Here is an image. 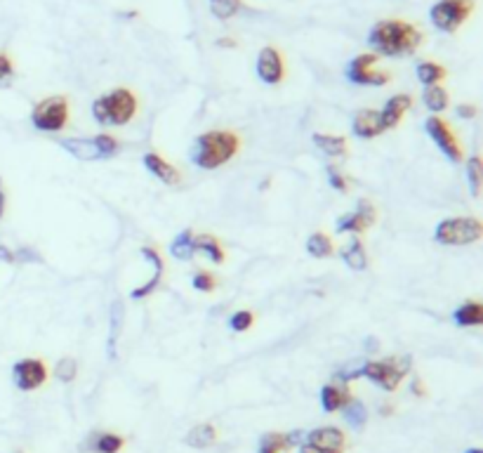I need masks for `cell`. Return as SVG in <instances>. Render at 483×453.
<instances>
[{
	"mask_svg": "<svg viewBox=\"0 0 483 453\" xmlns=\"http://www.w3.org/2000/svg\"><path fill=\"white\" fill-rule=\"evenodd\" d=\"M15 262H43V258L31 248H19L15 250Z\"/></svg>",
	"mask_w": 483,
	"mask_h": 453,
	"instance_id": "cell-40",
	"label": "cell"
},
{
	"mask_svg": "<svg viewBox=\"0 0 483 453\" xmlns=\"http://www.w3.org/2000/svg\"><path fill=\"white\" fill-rule=\"evenodd\" d=\"M139 253H142V258H144L149 265L153 267V277L149 279L146 283L137 286L133 293H130V300H144V297L153 295L158 290L160 281H163V277H165V260H163V255H160V250L156 246H142Z\"/></svg>",
	"mask_w": 483,
	"mask_h": 453,
	"instance_id": "cell-15",
	"label": "cell"
},
{
	"mask_svg": "<svg viewBox=\"0 0 483 453\" xmlns=\"http://www.w3.org/2000/svg\"><path fill=\"white\" fill-rule=\"evenodd\" d=\"M425 43V33L413 22L405 19H380L368 31V45L375 55L382 57H405L420 50Z\"/></svg>",
	"mask_w": 483,
	"mask_h": 453,
	"instance_id": "cell-1",
	"label": "cell"
},
{
	"mask_svg": "<svg viewBox=\"0 0 483 453\" xmlns=\"http://www.w3.org/2000/svg\"><path fill=\"white\" fill-rule=\"evenodd\" d=\"M410 392H413L415 397H427V387H425V383H422L420 378H413L410 380Z\"/></svg>",
	"mask_w": 483,
	"mask_h": 453,
	"instance_id": "cell-41",
	"label": "cell"
},
{
	"mask_svg": "<svg viewBox=\"0 0 483 453\" xmlns=\"http://www.w3.org/2000/svg\"><path fill=\"white\" fill-rule=\"evenodd\" d=\"M59 147L78 160H109L121 151V142L109 133H99L94 137H71L62 140Z\"/></svg>",
	"mask_w": 483,
	"mask_h": 453,
	"instance_id": "cell-5",
	"label": "cell"
},
{
	"mask_svg": "<svg viewBox=\"0 0 483 453\" xmlns=\"http://www.w3.org/2000/svg\"><path fill=\"white\" fill-rule=\"evenodd\" d=\"M325 175H328V184H330L335 192L339 194H349V177L344 175L337 165H328L325 168Z\"/></svg>",
	"mask_w": 483,
	"mask_h": 453,
	"instance_id": "cell-38",
	"label": "cell"
},
{
	"mask_svg": "<svg viewBox=\"0 0 483 453\" xmlns=\"http://www.w3.org/2000/svg\"><path fill=\"white\" fill-rule=\"evenodd\" d=\"M375 222H378V208H375V204H371L368 199H361L359 206H356V211L344 213V215L337 217L335 231L337 234L359 236V234H363V231L371 229Z\"/></svg>",
	"mask_w": 483,
	"mask_h": 453,
	"instance_id": "cell-11",
	"label": "cell"
},
{
	"mask_svg": "<svg viewBox=\"0 0 483 453\" xmlns=\"http://www.w3.org/2000/svg\"><path fill=\"white\" fill-rule=\"evenodd\" d=\"M142 165L151 172L156 180H160L163 184H168V187H180L182 184V172L177 165H172L168 158H163L160 154H153L149 151L144 154V158H142Z\"/></svg>",
	"mask_w": 483,
	"mask_h": 453,
	"instance_id": "cell-16",
	"label": "cell"
},
{
	"mask_svg": "<svg viewBox=\"0 0 483 453\" xmlns=\"http://www.w3.org/2000/svg\"><path fill=\"white\" fill-rule=\"evenodd\" d=\"M194 231L192 229H184L180 231L175 238L170 241V255L175 260H184V262H189V260H194V255H196V246H194Z\"/></svg>",
	"mask_w": 483,
	"mask_h": 453,
	"instance_id": "cell-29",
	"label": "cell"
},
{
	"mask_svg": "<svg viewBox=\"0 0 483 453\" xmlns=\"http://www.w3.org/2000/svg\"><path fill=\"white\" fill-rule=\"evenodd\" d=\"M312 142L325 156L330 158H347L349 156V142L344 140L342 135H328V133H314L312 135Z\"/></svg>",
	"mask_w": 483,
	"mask_h": 453,
	"instance_id": "cell-22",
	"label": "cell"
},
{
	"mask_svg": "<svg viewBox=\"0 0 483 453\" xmlns=\"http://www.w3.org/2000/svg\"><path fill=\"white\" fill-rule=\"evenodd\" d=\"M422 102H425L429 111L441 113L450 106V94L443 85H429L425 88V92H422Z\"/></svg>",
	"mask_w": 483,
	"mask_h": 453,
	"instance_id": "cell-30",
	"label": "cell"
},
{
	"mask_svg": "<svg viewBox=\"0 0 483 453\" xmlns=\"http://www.w3.org/2000/svg\"><path fill=\"white\" fill-rule=\"evenodd\" d=\"M307 253L316 260H328L335 255V243H332V238L325 231H314L307 238Z\"/></svg>",
	"mask_w": 483,
	"mask_h": 453,
	"instance_id": "cell-28",
	"label": "cell"
},
{
	"mask_svg": "<svg viewBox=\"0 0 483 453\" xmlns=\"http://www.w3.org/2000/svg\"><path fill=\"white\" fill-rule=\"evenodd\" d=\"M194 246H196V253L205 255V258L214 262V265H224L226 253H224V248H222V243H219L217 236H212V234L194 236Z\"/></svg>",
	"mask_w": 483,
	"mask_h": 453,
	"instance_id": "cell-26",
	"label": "cell"
},
{
	"mask_svg": "<svg viewBox=\"0 0 483 453\" xmlns=\"http://www.w3.org/2000/svg\"><path fill=\"white\" fill-rule=\"evenodd\" d=\"M219 432L212 422H201L189 430V434L184 437V444L192 446V449H210V446L217 444Z\"/></svg>",
	"mask_w": 483,
	"mask_h": 453,
	"instance_id": "cell-24",
	"label": "cell"
},
{
	"mask_svg": "<svg viewBox=\"0 0 483 453\" xmlns=\"http://www.w3.org/2000/svg\"><path fill=\"white\" fill-rule=\"evenodd\" d=\"M476 113H479V109H476L474 104H460V106H457V116H460V118H474Z\"/></svg>",
	"mask_w": 483,
	"mask_h": 453,
	"instance_id": "cell-42",
	"label": "cell"
},
{
	"mask_svg": "<svg viewBox=\"0 0 483 453\" xmlns=\"http://www.w3.org/2000/svg\"><path fill=\"white\" fill-rule=\"evenodd\" d=\"M452 321L460 329H476V326L483 324V305L476 300H467L452 312Z\"/></svg>",
	"mask_w": 483,
	"mask_h": 453,
	"instance_id": "cell-25",
	"label": "cell"
},
{
	"mask_svg": "<svg viewBox=\"0 0 483 453\" xmlns=\"http://www.w3.org/2000/svg\"><path fill=\"white\" fill-rule=\"evenodd\" d=\"M217 47H226V50H236V47H238V40H236V38H229V35H224V38L217 40Z\"/></svg>",
	"mask_w": 483,
	"mask_h": 453,
	"instance_id": "cell-43",
	"label": "cell"
},
{
	"mask_svg": "<svg viewBox=\"0 0 483 453\" xmlns=\"http://www.w3.org/2000/svg\"><path fill=\"white\" fill-rule=\"evenodd\" d=\"M255 71H257V79L264 83V85H281L285 81L283 52L273 45L262 47L257 55V64H255Z\"/></svg>",
	"mask_w": 483,
	"mask_h": 453,
	"instance_id": "cell-13",
	"label": "cell"
},
{
	"mask_svg": "<svg viewBox=\"0 0 483 453\" xmlns=\"http://www.w3.org/2000/svg\"><path fill=\"white\" fill-rule=\"evenodd\" d=\"M17 453H24V451H17Z\"/></svg>",
	"mask_w": 483,
	"mask_h": 453,
	"instance_id": "cell-50",
	"label": "cell"
},
{
	"mask_svg": "<svg viewBox=\"0 0 483 453\" xmlns=\"http://www.w3.org/2000/svg\"><path fill=\"white\" fill-rule=\"evenodd\" d=\"M474 0H437L429 10V19L441 33H457L469 22Z\"/></svg>",
	"mask_w": 483,
	"mask_h": 453,
	"instance_id": "cell-8",
	"label": "cell"
},
{
	"mask_svg": "<svg viewBox=\"0 0 483 453\" xmlns=\"http://www.w3.org/2000/svg\"><path fill=\"white\" fill-rule=\"evenodd\" d=\"M483 236L479 217H446L434 229V241L441 246H472Z\"/></svg>",
	"mask_w": 483,
	"mask_h": 453,
	"instance_id": "cell-6",
	"label": "cell"
},
{
	"mask_svg": "<svg viewBox=\"0 0 483 453\" xmlns=\"http://www.w3.org/2000/svg\"><path fill=\"white\" fill-rule=\"evenodd\" d=\"M366 349H378V340L368 338V340H366Z\"/></svg>",
	"mask_w": 483,
	"mask_h": 453,
	"instance_id": "cell-46",
	"label": "cell"
},
{
	"mask_svg": "<svg viewBox=\"0 0 483 453\" xmlns=\"http://www.w3.org/2000/svg\"><path fill=\"white\" fill-rule=\"evenodd\" d=\"M380 413H382V415H389V413H393V409H389V406H382V411H380Z\"/></svg>",
	"mask_w": 483,
	"mask_h": 453,
	"instance_id": "cell-48",
	"label": "cell"
},
{
	"mask_svg": "<svg viewBox=\"0 0 483 453\" xmlns=\"http://www.w3.org/2000/svg\"><path fill=\"white\" fill-rule=\"evenodd\" d=\"M464 453H483V451H481V449H467Z\"/></svg>",
	"mask_w": 483,
	"mask_h": 453,
	"instance_id": "cell-49",
	"label": "cell"
},
{
	"mask_svg": "<svg viewBox=\"0 0 483 453\" xmlns=\"http://www.w3.org/2000/svg\"><path fill=\"white\" fill-rule=\"evenodd\" d=\"M425 133L432 137V142L439 147V151L452 163H462L464 160V149L457 140V135L452 133L448 121H443L441 116H429L425 121Z\"/></svg>",
	"mask_w": 483,
	"mask_h": 453,
	"instance_id": "cell-10",
	"label": "cell"
},
{
	"mask_svg": "<svg viewBox=\"0 0 483 453\" xmlns=\"http://www.w3.org/2000/svg\"><path fill=\"white\" fill-rule=\"evenodd\" d=\"M123 317H125L123 300H113L111 309H109V343H106V352H109L111 359H116V354H118V340H121V331H123Z\"/></svg>",
	"mask_w": 483,
	"mask_h": 453,
	"instance_id": "cell-23",
	"label": "cell"
},
{
	"mask_svg": "<svg viewBox=\"0 0 483 453\" xmlns=\"http://www.w3.org/2000/svg\"><path fill=\"white\" fill-rule=\"evenodd\" d=\"M255 324V314L250 309H238L229 317V329L234 333H243V331H250Z\"/></svg>",
	"mask_w": 483,
	"mask_h": 453,
	"instance_id": "cell-37",
	"label": "cell"
},
{
	"mask_svg": "<svg viewBox=\"0 0 483 453\" xmlns=\"http://www.w3.org/2000/svg\"><path fill=\"white\" fill-rule=\"evenodd\" d=\"M339 258L344 260V265L354 272H363L371 265V258H368V250L363 246V241L359 236H354L344 248H339Z\"/></svg>",
	"mask_w": 483,
	"mask_h": 453,
	"instance_id": "cell-21",
	"label": "cell"
},
{
	"mask_svg": "<svg viewBox=\"0 0 483 453\" xmlns=\"http://www.w3.org/2000/svg\"><path fill=\"white\" fill-rule=\"evenodd\" d=\"M241 137L231 130H207L196 137L192 147V160L201 170H217L234 160L241 151Z\"/></svg>",
	"mask_w": 483,
	"mask_h": 453,
	"instance_id": "cell-2",
	"label": "cell"
},
{
	"mask_svg": "<svg viewBox=\"0 0 483 453\" xmlns=\"http://www.w3.org/2000/svg\"><path fill=\"white\" fill-rule=\"evenodd\" d=\"M125 446V439L116 432H94L83 444V451L92 453H121Z\"/></svg>",
	"mask_w": 483,
	"mask_h": 453,
	"instance_id": "cell-20",
	"label": "cell"
},
{
	"mask_svg": "<svg viewBox=\"0 0 483 453\" xmlns=\"http://www.w3.org/2000/svg\"><path fill=\"white\" fill-rule=\"evenodd\" d=\"M415 76H417V81H420L425 88H429V85H441V83L448 79V69H446L443 64L427 59V62H420V64L415 67Z\"/></svg>",
	"mask_w": 483,
	"mask_h": 453,
	"instance_id": "cell-27",
	"label": "cell"
},
{
	"mask_svg": "<svg viewBox=\"0 0 483 453\" xmlns=\"http://www.w3.org/2000/svg\"><path fill=\"white\" fill-rule=\"evenodd\" d=\"M354 399L351 395L349 385H342V383H328L321 387V409L325 413H335V411H342L347 404Z\"/></svg>",
	"mask_w": 483,
	"mask_h": 453,
	"instance_id": "cell-19",
	"label": "cell"
},
{
	"mask_svg": "<svg viewBox=\"0 0 483 453\" xmlns=\"http://www.w3.org/2000/svg\"><path fill=\"white\" fill-rule=\"evenodd\" d=\"M351 130L359 140H375L384 133L382 123H380V111L373 109H359L354 113V121H351Z\"/></svg>",
	"mask_w": 483,
	"mask_h": 453,
	"instance_id": "cell-18",
	"label": "cell"
},
{
	"mask_svg": "<svg viewBox=\"0 0 483 453\" xmlns=\"http://www.w3.org/2000/svg\"><path fill=\"white\" fill-rule=\"evenodd\" d=\"M76 373H78V363H76V359H71V356H64V359L57 361L55 378L59 380V383H74Z\"/></svg>",
	"mask_w": 483,
	"mask_h": 453,
	"instance_id": "cell-36",
	"label": "cell"
},
{
	"mask_svg": "<svg viewBox=\"0 0 483 453\" xmlns=\"http://www.w3.org/2000/svg\"><path fill=\"white\" fill-rule=\"evenodd\" d=\"M413 368L410 356H387V359L366 361L361 366V378L371 380L373 385L382 387L384 392H396L403 378Z\"/></svg>",
	"mask_w": 483,
	"mask_h": 453,
	"instance_id": "cell-4",
	"label": "cell"
},
{
	"mask_svg": "<svg viewBox=\"0 0 483 453\" xmlns=\"http://www.w3.org/2000/svg\"><path fill=\"white\" fill-rule=\"evenodd\" d=\"M304 446H309L314 453H344L347 451V434L335 425L316 427V430L304 434Z\"/></svg>",
	"mask_w": 483,
	"mask_h": 453,
	"instance_id": "cell-14",
	"label": "cell"
},
{
	"mask_svg": "<svg viewBox=\"0 0 483 453\" xmlns=\"http://www.w3.org/2000/svg\"><path fill=\"white\" fill-rule=\"evenodd\" d=\"M342 415H344V422H347L349 427H354V430H363V427H366V422H368L366 404H363L361 399H356V397L342 409Z\"/></svg>",
	"mask_w": 483,
	"mask_h": 453,
	"instance_id": "cell-31",
	"label": "cell"
},
{
	"mask_svg": "<svg viewBox=\"0 0 483 453\" xmlns=\"http://www.w3.org/2000/svg\"><path fill=\"white\" fill-rule=\"evenodd\" d=\"M192 286L198 293H214V290L219 288V279H217V274L201 270L192 277Z\"/></svg>",
	"mask_w": 483,
	"mask_h": 453,
	"instance_id": "cell-35",
	"label": "cell"
},
{
	"mask_svg": "<svg viewBox=\"0 0 483 453\" xmlns=\"http://www.w3.org/2000/svg\"><path fill=\"white\" fill-rule=\"evenodd\" d=\"M467 184H469V192H472L474 199L481 196V184H483V160L479 154L467 158Z\"/></svg>",
	"mask_w": 483,
	"mask_h": 453,
	"instance_id": "cell-33",
	"label": "cell"
},
{
	"mask_svg": "<svg viewBox=\"0 0 483 453\" xmlns=\"http://www.w3.org/2000/svg\"><path fill=\"white\" fill-rule=\"evenodd\" d=\"M12 79H15V62H12L10 55L0 52V88L8 85Z\"/></svg>",
	"mask_w": 483,
	"mask_h": 453,
	"instance_id": "cell-39",
	"label": "cell"
},
{
	"mask_svg": "<svg viewBox=\"0 0 483 453\" xmlns=\"http://www.w3.org/2000/svg\"><path fill=\"white\" fill-rule=\"evenodd\" d=\"M413 109V94L408 92H398V94H391L389 99L384 102L382 111H380V123H382V130L396 128L401 123V118Z\"/></svg>",
	"mask_w": 483,
	"mask_h": 453,
	"instance_id": "cell-17",
	"label": "cell"
},
{
	"mask_svg": "<svg viewBox=\"0 0 483 453\" xmlns=\"http://www.w3.org/2000/svg\"><path fill=\"white\" fill-rule=\"evenodd\" d=\"M47 366L43 359H35V356H28V359H22L12 366V380H15L17 390L22 392H33L38 387H43L47 383Z\"/></svg>",
	"mask_w": 483,
	"mask_h": 453,
	"instance_id": "cell-12",
	"label": "cell"
},
{
	"mask_svg": "<svg viewBox=\"0 0 483 453\" xmlns=\"http://www.w3.org/2000/svg\"><path fill=\"white\" fill-rule=\"evenodd\" d=\"M297 449H300V453H314L312 449H309V446H304V444H300Z\"/></svg>",
	"mask_w": 483,
	"mask_h": 453,
	"instance_id": "cell-47",
	"label": "cell"
},
{
	"mask_svg": "<svg viewBox=\"0 0 483 453\" xmlns=\"http://www.w3.org/2000/svg\"><path fill=\"white\" fill-rule=\"evenodd\" d=\"M139 113V99L130 88H113L92 102V116L99 125L121 128L133 123Z\"/></svg>",
	"mask_w": 483,
	"mask_h": 453,
	"instance_id": "cell-3",
	"label": "cell"
},
{
	"mask_svg": "<svg viewBox=\"0 0 483 453\" xmlns=\"http://www.w3.org/2000/svg\"><path fill=\"white\" fill-rule=\"evenodd\" d=\"M71 121V106L69 99L62 94L55 97H45L33 106L31 111V123L40 133H62Z\"/></svg>",
	"mask_w": 483,
	"mask_h": 453,
	"instance_id": "cell-7",
	"label": "cell"
},
{
	"mask_svg": "<svg viewBox=\"0 0 483 453\" xmlns=\"http://www.w3.org/2000/svg\"><path fill=\"white\" fill-rule=\"evenodd\" d=\"M257 451L260 453H283V451H288V439H285L283 432H266V434H262Z\"/></svg>",
	"mask_w": 483,
	"mask_h": 453,
	"instance_id": "cell-34",
	"label": "cell"
},
{
	"mask_svg": "<svg viewBox=\"0 0 483 453\" xmlns=\"http://www.w3.org/2000/svg\"><path fill=\"white\" fill-rule=\"evenodd\" d=\"M207 8H210V15L214 19L226 22V19H234L238 12H241L243 0H207Z\"/></svg>",
	"mask_w": 483,
	"mask_h": 453,
	"instance_id": "cell-32",
	"label": "cell"
},
{
	"mask_svg": "<svg viewBox=\"0 0 483 453\" xmlns=\"http://www.w3.org/2000/svg\"><path fill=\"white\" fill-rule=\"evenodd\" d=\"M5 206H8V196H5L3 182H0V220H3V215H5Z\"/></svg>",
	"mask_w": 483,
	"mask_h": 453,
	"instance_id": "cell-45",
	"label": "cell"
},
{
	"mask_svg": "<svg viewBox=\"0 0 483 453\" xmlns=\"http://www.w3.org/2000/svg\"><path fill=\"white\" fill-rule=\"evenodd\" d=\"M378 64V55L375 52H363V55H356L344 69V76H347L349 83L354 85H375L382 88L391 83V74L382 69H375Z\"/></svg>",
	"mask_w": 483,
	"mask_h": 453,
	"instance_id": "cell-9",
	"label": "cell"
},
{
	"mask_svg": "<svg viewBox=\"0 0 483 453\" xmlns=\"http://www.w3.org/2000/svg\"><path fill=\"white\" fill-rule=\"evenodd\" d=\"M0 262L12 265V262H15V250H10L8 246H0Z\"/></svg>",
	"mask_w": 483,
	"mask_h": 453,
	"instance_id": "cell-44",
	"label": "cell"
}]
</instances>
